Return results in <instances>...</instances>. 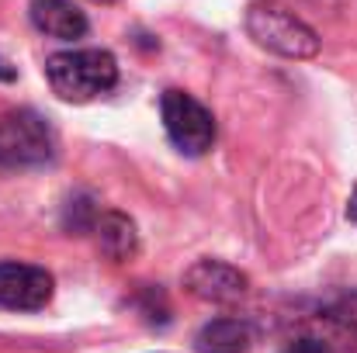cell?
I'll return each instance as SVG.
<instances>
[{
	"mask_svg": "<svg viewBox=\"0 0 357 353\" xmlns=\"http://www.w3.org/2000/svg\"><path fill=\"white\" fill-rule=\"evenodd\" d=\"M45 77L56 97L87 104L119 84V63L108 49H70L49 56Z\"/></svg>",
	"mask_w": 357,
	"mask_h": 353,
	"instance_id": "1",
	"label": "cell"
},
{
	"mask_svg": "<svg viewBox=\"0 0 357 353\" xmlns=\"http://www.w3.org/2000/svg\"><path fill=\"white\" fill-rule=\"evenodd\" d=\"M246 31L260 49H267L274 56H284V59H312L319 52V35L302 17H295L288 7H281L274 0L250 3Z\"/></svg>",
	"mask_w": 357,
	"mask_h": 353,
	"instance_id": "2",
	"label": "cell"
},
{
	"mask_svg": "<svg viewBox=\"0 0 357 353\" xmlns=\"http://www.w3.org/2000/svg\"><path fill=\"white\" fill-rule=\"evenodd\" d=\"M56 156V135L49 121L28 108L0 115V170L45 166Z\"/></svg>",
	"mask_w": 357,
	"mask_h": 353,
	"instance_id": "3",
	"label": "cell"
},
{
	"mask_svg": "<svg viewBox=\"0 0 357 353\" xmlns=\"http://www.w3.org/2000/svg\"><path fill=\"white\" fill-rule=\"evenodd\" d=\"M160 115H163V128H167L170 142L184 156H205L215 146V118L191 94L167 91L160 101Z\"/></svg>",
	"mask_w": 357,
	"mask_h": 353,
	"instance_id": "4",
	"label": "cell"
},
{
	"mask_svg": "<svg viewBox=\"0 0 357 353\" xmlns=\"http://www.w3.org/2000/svg\"><path fill=\"white\" fill-rule=\"evenodd\" d=\"M56 281L45 267L3 260L0 263V308L7 312H38L52 301Z\"/></svg>",
	"mask_w": 357,
	"mask_h": 353,
	"instance_id": "5",
	"label": "cell"
},
{
	"mask_svg": "<svg viewBox=\"0 0 357 353\" xmlns=\"http://www.w3.org/2000/svg\"><path fill=\"white\" fill-rule=\"evenodd\" d=\"M184 288L202 298V301H212V305H233L246 295L250 281L246 274L236 270L233 263H222V260H198L195 267H188L184 274Z\"/></svg>",
	"mask_w": 357,
	"mask_h": 353,
	"instance_id": "6",
	"label": "cell"
},
{
	"mask_svg": "<svg viewBox=\"0 0 357 353\" xmlns=\"http://www.w3.org/2000/svg\"><path fill=\"white\" fill-rule=\"evenodd\" d=\"M28 14H31V24L49 38L73 42L87 35V17L73 0H31Z\"/></svg>",
	"mask_w": 357,
	"mask_h": 353,
	"instance_id": "7",
	"label": "cell"
},
{
	"mask_svg": "<svg viewBox=\"0 0 357 353\" xmlns=\"http://www.w3.org/2000/svg\"><path fill=\"white\" fill-rule=\"evenodd\" d=\"M91 233L98 235V246L105 256L112 260H132L139 253V233H135V222L121 212H101L94 219V229Z\"/></svg>",
	"mask_w": 357,
	"mask_h": 353,
	"instance_id": "8",
	"label": "cell"
},
{
	"mask_svg": "<svg viewBox=\"0 0 357 353\" xmlns=\"http://www.w3.org/2000/svg\"><path fill=\"white\" fill-rule=\"evenodd\" d=\"M250 326L239 319H212L198 333V350L202 353H246L250 347Z\"/></svg>",
	"mask_w": 357,
	"mask_h": 353,
	"instance_id": "9",
	"label": "cell"
},
{
	"mask_svg": "<svg viewBox=\"0 0 357 353\" xmlns=\"http://www.w3.org/2000/svg\"><path fill=\"white\" fill-rule=\"evenodd\" d=\"M281 353H330V350H326L319 340H309V336H305V340H295V343H288V347H284Z\"/></svg>",
	"mask_w": 357,
	"mask_h": 353,
	"instance_id": "10",
	"label": "cell"
},
{
	"mask_svg": "<svg viewBox=\"0 0 357 353\" xmlns=\"http://www.w3.org/2000/svg\"><path fill=\"white\" fill-rule=\"evenodd\" d=\"M14 80H17V70H14V66H10V63L0 56V84H14Z\"/></svg>",
	"mask_w": 357,
	"mask_h": 353,
	"instance_id": "11",
	"label": "cell"
},
{
	"mask_svg": "<svg viewBox=\"0 0 357 353\" xmlns=\"http://www.w3.org/2000/svg\"><path fill=\"white\" fill-rule=\"evenodd\" d=\"M309 3H319V7H337L340 0H309Z\"/></svg>",
	"mask_w": 357,
	"mask_h": 353,
	"instance_id": "12",
	"label": "cell"
},
{
	"mask_svg": "<svg viewBox=\"0 0 357 353\" xmlns=\"http://www.w3.org/2000/svg\"><path fill=\"white\" fill-rule=\"evenodd\" d=\"M98 3H115V0H98Z\"/></svg>",
	"mask_w": 357,
	"mask_h": 353,
	"instance_id": "13",
	"label": "cell"
}]
</instances>
